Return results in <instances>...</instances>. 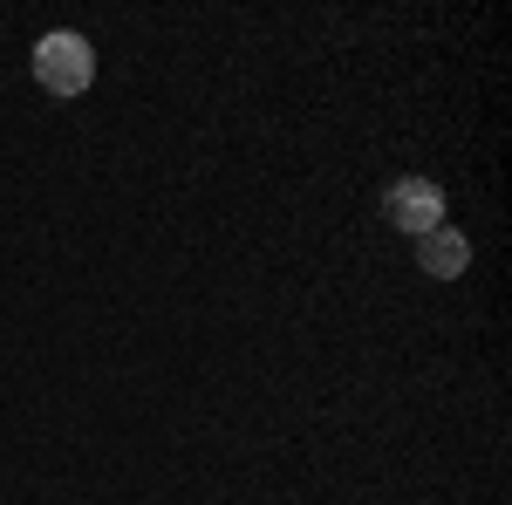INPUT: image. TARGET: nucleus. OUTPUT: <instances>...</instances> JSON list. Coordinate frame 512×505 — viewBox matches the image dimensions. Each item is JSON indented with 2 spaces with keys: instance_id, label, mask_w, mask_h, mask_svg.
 <instances>
[{
  "instance_id": "obj_1",
  "label": "nucleus",
  "mask_w": 512,
  "mask_h": 505,
  "mask_svg": "<svg viewBox=\"0 0 512 505\" xmlns=\"http://www.w3.org/2000/svg\"><path fill=\"white\" fill-rule=\"evenodd\" d=\"M35 82L55 96H82L96 82V48L82 35H41L35 41Z\"/></svg>"
},
{
  "instance_id": "obj_2",
  "label": "nucleus",
  "mask_w": 512,
  "mask_h": 505,
  "mask_svg": "<svg viewBox=\"0 0 512 505\" xmlns=\"http://www.w3.org/2000/svg\"><path fill=\"white\" fill-rule=\"evenodd\" d=\"M383 219H390L396 233H410V239H424L444 226V192H437L431 178H396L390 198H383Z\"/></svg>"
},
{
  "instance_id": "obj_3",
  "label": "nucleus",
  "mask_w": 512,
  "mask_h": 505,
  "mask_svg": "<svg viewBox=\"0 0 512 505\" xmlns=\"http://www.w3.org/2000/svg\"><path fill=\"white\" fill-rule=\"evenodd\" d=\"M417 253H424V273H437V280H458V273L472 267V246H465V233H451V226L424 233Z\"/></svg>"
}]
</instances>
